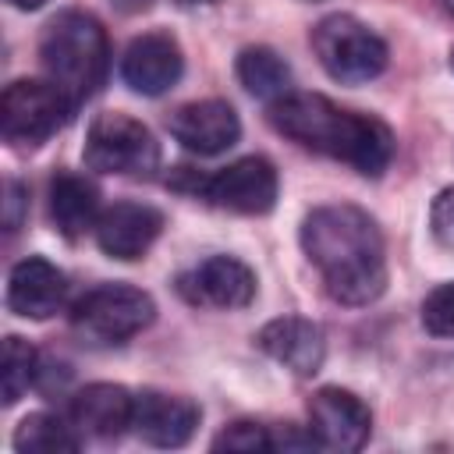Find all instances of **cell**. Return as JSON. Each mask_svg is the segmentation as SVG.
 <instances>
[{"mask_svg": "<svg viewBox=\"0 0 454 454\" xmlns=\"http://www.w3.org/2000/svg\"><path fill=\"white\" fill-rule=\"evenodd\" d=\"M234 71H238V82L245 85V92H252L255 99L273 103L291 92V67L270 46H245L238 53Z\"/></svg>", "mask_w": 454, "mask_h": 454, "instance_id": "ffe728a7", "label": "cell"}, {"mask_svg": "<svg viewBox=\"0 0 454 454\" xmlns=\"http://www.w3.org/2000/svg\"><path fill=\"white\" fill-rule=\"evenodd\" d=\"M255 344L287 372L294 376H316L323 369L326 358V333L319 323L305 319V316H280L270 319L259 333Z\"/></svg>", "mask_w": 454, "mask_h": 454, "instance_id": "9a60e30c", "label": "cell"}, {"mask_svg": "<svg viewBox=\"0 0 454 454\" xmlns=\"http://www.w3.org/2000/svg\"><path fill=\"white\" fill-rule=\"evenodd\" d=\"M301 252L337 305H372L387 291V245L376 220L351 206H316L301 220Z\"/></svg>", "mask_w": 454, "mask_h": 454, "instance_id": "6da1fadb", "label": "cell"}, {"mask_svg": "<svg viewBox=\"0 0 454 454\" xmlns=\"http://www.w3.org/2000/svg\"><path fill=\"white\" fill-rule=\"evenodd\" d=\"M429 227L436 234V241L443 248L454 252V184L443 188L436 199H433V209H429Z\"/></svg>", "mask_w": 454, "mask_h": 454, "instance_id": "cb8c5ba5", "label": "cell"}, {"mask_svg": "<svg viewBox=\"0 0 454 454\" xmlns=\"http://www.w3.org/2000/svg\"><path fill=\"white\" fill-rule=\"evenodd\" d=\"M117 4H121L124 11H138V7H145L149 0H117Z\"/></svg>", "mask_w": 454, "mask_h": 454, "instance_id": "4316f807", "label": "cell"}, {"mask_svg": "<svg viewBox=\"0 0 454 454\" xmlns=\"http://www.w3.org/2000/svg\"><path fill=\"white\" fill-rule=\"evenodd\" d=\"M270 124L284 138L355 167L362 177H380L394 160V131L380 117L344 110L319 92L291 89L287 96L273 99Z\"/></svg>", "mask_w": 454, "mask_h": 454, "instance_id": "7a4b0ae2", "label": "cell"}, {"mask_svg": "<svg viewBox=\"0 0 454 454\" xmlns=\"http://www.w3.org/2000/svg\"><path fill=\"white\" fill-rule=\"evenodd\" d=\"M135 394L121 383H89L71 397L67 419L78 426L82 436L117 440L131 429Z\"/></svg>", "mask_w": 454, "mask_h": 454, "instance_id": "e0dca14e", "label": "cell"}, {"mask_svg": "<svg viewBox=\"0 0 454 454\" xmlns=\"http://www.w3.org/2000/svg\"><path fill=\"white\" fill-rule=\"evenodd\" d=\"M85 167L117 177H149L160 167V145L153 131L131 114H99L85 135Z\"/></svg>", "mask_w": 454, "mask_h": 454, "instance_id": "52a82bcc", "label": "cell"}, {"mask_svg": "<svg viewBox=\"0 0 454 454\" xmlns=\"http://www.w3.org/2000/svg\"><path fill=\"white\" fill-rule=\"evenodd\" d=\"M156 319L149 291L131 284H99L71 305V326L92 344H124Z\"/></svg>", "mask_w": 454, "mask_h": 454, "instance_id": "8992f818", "label": "cell"}, {"mask_svg": "<svg viewBox=\"0 0 454 454\" xmlns=\"http://www.w3.org/2000/svg\"><path fill=\"white\" fill-rule=\"evenodd\" d=\"M99 188L85 177V174H74V170H60L53 181H50V220L53 227L67 238V241H78L82 234L96 231L99 223Z\"/></svg>", "mask_w": 454, "mask_h": 454, "instance_id": "ac0fdd59", "label": "cell"}, {"mask_svg": "<svg viewBox=\"0 0 454 454\" xmlns=\"http://www.w3.org/2000/svg\"><path fill=\"white\" fill-rule=\"evenodd\" d=\"M277 192H280V177H277V167L266 156H241V160L213 170L199 184V195L209 206L231 209V213H241V216L270 213L277 206Z\"/></svg>", "mask_w": 454, "mask_h": 454, "instance_id": "ba28073f", "label": "cell"}, {"mask_svg": "<svg viewBox=\"0 0 454 454\" xmlns=\"http://www.w3.org/2000/svg\"><path fill=\"white\" fill-rule=\"evenodd\" d=\"M443 7H447V11H450V14H454V0H443Z\"/></svg>", "mask_w": 454, "mask_h": 454, "instance_id": "83f0119b", "label": "cell"}, {"mask_svg": "<svg viewBox=\"0 0 454 454\" xmlns=\"http://www.w3.org/2000/svg\"><path fill=\"white\" fill-rule=\"evenodd\" d=\"M78 103L50 78H18L0 96V135L14 149H35L53 138Z\"/></svg>", "mask_w": 454, "mask_h": 454, "instance_id": "5b68a950", "label": "cell"}, {"mask_svg": "<svg viewBox=\"0 0 454 454\" xmlns=\"http://www.w3.org/2000/svg\"><path fill=\"white\" fill-rule=\"evenodd\" d=\"M450 71H454V50H450Z\"/></svg>", "mask_w": 454, "mask_h": 454, "instance_id": "f1b7e54d", "label": "cell"}, {"mask_svg": "<svg viewBox=\"0 0 454 454\" xmlns=\"http://www.w3.org/2000/svg\"><path fill=\"white\" fill-rule=\"evenodd\" d=\"M170 135L195 156H216L231 149L241 135V121L231 103L223 99H195L170 114Z\"/></svg>", "mask_w": 454, "mask_h": 454, "instance_id": "5bb4252c", "label": "cell"}, {"mask_svg": "<svg viewBox=\"0 0 454 454\" xmlns=\"http://www.w3.org/2000/svg\"><path fill=\"white\" fill-rule=\"evenodd\" d=\"M11 7H18V11H39L46 0H7Z\"/></svg>", "mask_w": 454, "mask_h": 454, "instance_id": "484cf974", "label": "cell"}, {"mask_svg": "<svg viewBox=\"0 0 454 454\" xmlns=\"http://www.w3.org/2000/svg\"><path fill=\"white\" fill-rule=\"evenodd\" d=\"M181 4H195V0H181Z\"/></svg>", "mask_w": 454, "mask_h": 454, "instance_id": "f546056e", "label": "cell"}, {"mask_svg": "<svg viewBox=\"0 0 454 454\" xmlns=\"http://www.w3.org/2000/svg\"><path fill=\"white\" fill-rule=\"evenodd\" d=\"M202 408L192 397L163 394V390H138L131 429L153 447H184L199 429Z\"/></svg>", "mask_w": 454, "mask_h": 454, "instance_id": "7c38bea8", "label": "cell"}, {"mask_svg": "<svg viewBox=\"0 0 454 454\" xmlns=\"http://www.w3.org/2000/svg\"><path fill=\"white\" fill-rule=\"evenodd\" d=\"M213 450H231V454H255V450H273V433L259 422H231L216 440Z\"/></svg>", "mask_w": 454, "mask_h": 454, "instance_id": "603a6c76", "label": "cell"}, {"mask_svg": "<svg viewBox=\"0 0 454 454\" xmlns=\"http://www.w3.org/2000/svg\"><path fill=\"white\" fill-rule=\"evenodd\" d=\"M309 433L326 450H362L372 433V411L344 387H319L309 401Z\"/></svg>", "mask_w": 454, "mask_h": 454, "instance_id": "9c48e42d", "label": "cell"}, {"mask_svg": "<svg viewBox=\"0 0 454 454\" xmlns=\"http://www.w3.org/2000/svg\"><path fill=\"white\" fill-rule=\"evenodd\" d=\"M422 326L433 337L454 340V280L436 284L426 298H422Z\"/></svg>", "mask_w": 454, "mask_h": 454, "instance_id": "7402d4cb", "label": "cell"}, {"mask_svg": "<svg viewBox=\"0 0 454 454\" xmlns=\"http://www.w3.org/2000/svg\"><path fill=\"white\" fill-rule=\"evenodd\" d=\"M39 376V355L28 340L21 337H4V351H0V397L4 404H14Z\"/></svg>", "mask_w": 454, "mask_h": 454, "instance_id": "44dd1931", "label": "cell"}, {"mask_svg": "<svg viewBox=\"0 0 454 454\" xmlns=\"http://www.w3.org/2000/svg\"><path fill=\"white\" fill-rule=\"evenodd\" d=\"M39 64L50 82H57L78 106L99 92L110 71V39L96 14L60 11L46 21L39 35Z\"/></svg>", "mask_w": 454, "mask_h": 454, "instance_id": "3957f363", "label": "cell"}, {"mask_svg": "<svg viewBox=\"0 0 454 454\" xmlns=\"http://www.w3.org/2000/svg\"><path fill=\"white\" fill-rule=\"evenodd\" d=\"M25 188L18 181H7L4 184V227L7 231H18L21 220H25Z\"/></svg>", "mask_w": 454, "mask_h": 454, "instance_id": "d4e9b609", "label": "cell"}, {"mask_svg": "<svg viewBox=\"0 0 454 454\" xmlns=\"http://www.w3.org/2000/svg\"><path fill=\"white\" fill-rule=\"evenodd\" d=\"M11 443L21 454H74L82 447V433L71 419H60L53 411H32L18 422Z\"/></svg>", "mask_w": 454, "mask_h": 454, "instance_id": "d6986e66", "label": "cell"}, {"mask_svg": "<svg viewBox=\"0 0 454 454\" xmlns=\"http://www.w3.org/2000/svg\"><path fill=\"white\" fill-rule=\"evenodd\" d=\"M309 43L323 71L340 85H365L387 71V43L355 14L319 18Z\"/></svg>", "mask_w": 454, "mask_h": 454, "instance_id": "277c9868", "label": "cell"}, {"mask_svg": "<svg viewBox=\"0 0 454 454\" xmlns=\"http://www.w3.org/2000/svg\"><path fill=\"white\" fill-rule=\"evenodd\" d=\"M67 294V277L43 255H28L11 266L7 277V309L21 319H50Z\"/></svg>", "mask_w": 454, "mask_h": 454, "instance_id": "2e32d148", "label": "cell"}, {"mask_svg": "<svg viewBox=\"0 0 454 454\" xmlns=\"http://www.w3.org/2000/svg\"><path fill=\"white\" fill-rule=\"evenodd\" d=\"M184 74L181 43L170 32H142L121 57V78L138 96H163Z\"/></svg>", "mask_w": 454, "mask_h": 454, "instance_id": "30bf717a", "label": "cell"}, {"mask_svg": "<svg viewBox=\"0 0 454 454\" xmlns=\"http://www.w3.org/2000/svg\"><path fill=\"white\" fill-rule=\"evenodd\" d=\"M163 231V213L149 202H114L99 213V223H96V245L103 248V255L110 259H121V262H131V259H142L153 241L160 238Z\"/></svg>", "mask_w": 454, "mask_h": 454, "instance_id": "4fadbf2b", "label": "cell"}, {"mask_svg": "<svg viewBox=\"0 0 454 454\" xmlns=\"http://www.w3.org/2000/svg\"><path fill=\"white\" fill-rule=\"evenodd\" d=\"M177 291L192 305L206 309H245L255 298V273L234 255H209L195 270L177 277Z\"/></svg>", "mask_w": 454, "mask_h": 454, "instance_id": "8fae6325", "label": "cell"}]
</instances>
